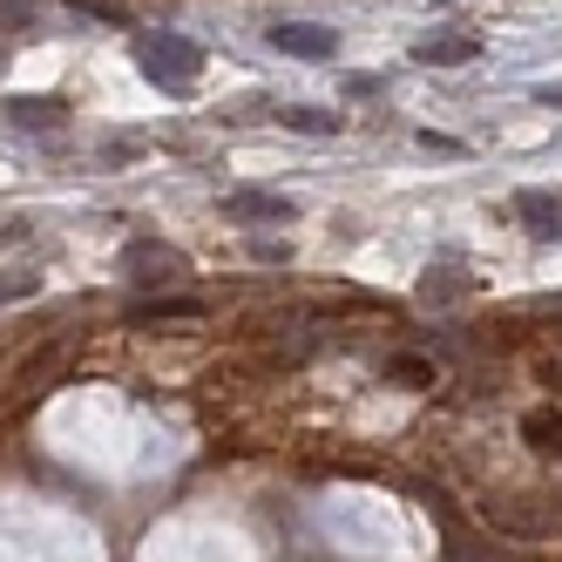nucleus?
<instances>
[{"instance_id":"8","label":"nucleus","mask_w":562,"mask_h":562,"mask_svg":"<svg viewBox=\"0 0 562 562\" xmlns=\"http://www.w3.org/2000/svg\"><path fill=\"white\" fill-rule=\"evenodd\" d=\"M529 440H536V448H549V454H562V420L555 414H529Z\"/></svg>"},{"instance_id":"6","label":"nucleus","mask_w":562,"mask_h":562,"mask_svg":"<svg viewBox=\"0 0 562 562\" xmlns=\"http://www.w3.org/2000/svg\"><path fill=\"white\" fill-rule=\"evenodd\" d=\"M515 217H529V231H536V237H555V231H562V196L521 190V196H515Z\"/></svg>"},{"instance_id":"5","label":"nucleus","mask_w":562,"mask_h":562,"mask_svg":"<svg viewBox=\"0 0 562 562\" xmlns=\"http://www.w3.org/2000/svg\"><path fill=\"white\" fill-rule=\"evenodd\" d=\"M474 55H481L474 34H434V42L414 48V61H427V68H461V61H474Z\"/></svg>"},{"instance_id":"1","label":"nucleus","mask_w":562,"mask_h":562,"mask_svg":"<svg viewBox=\"0 0 562 562\" xmlns=\"http://www.w3.org/2000/svg\"><path fill=\"white\" fill-rule=\"evenodd\" d=\"M136 55H143V75H149V82H164L170 95H190L196 75H204V48L183 42V34H143Z\"/></svg>"},{"instance_id":"2","label":"nucleus","mask_w":562,"mask_h":562,"mask_svg":"<svg viewBox=\"0 0 562 562\" xmlns=\"http://www.w3.org/2000/svg\"><path fill=\"white\" fill-rule=\"evenodd\" d=\"M271 48L333 61V55H339V34H333V27H305V21H278V27H271Z\"/></svg>"},{"instance_id":"7","label":"nucleus","mask_w":562,"mask_h":562,"mask_svg":"<svg viewBox=\"0 0 562 562\" xmlns=\"http://www.w3.org/2000/svg\"><path fill=\"white\" fill-rule=\"evenodd\" d=\"M278 123L299 130V136H339V115L333 109H278Z\"/></svg>"},{"instance_id":"3","label":"nucleus","mask_w":562,"mask_h":562,"mask_svg":"<svg viewBox=\"0 0 562 562\" xmlns=\"http://www.w3.org/2000/svg\"><path fill=\"white\" fill-rule=\"evenodd\" d=\"M224 211H231V217H271V224H292V217H299L292 196H271V190H231Z\"/></svg>"},{"instance_id":"4","label":"nucleus","mask_w":562,"mask_h":562,"mask_svg":"<svg viewBox=\"0 0 562 562\" xmlns=\"http://www.w3.org/2000/svg\"><path fill=\"white\" fill-rule=\"evenodd\" d=\"M61 95H8V123L14 130H55L61 123Z\"/></svg>"}]
</instances>
